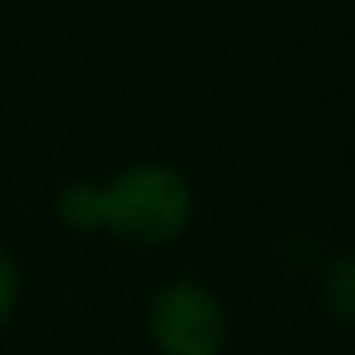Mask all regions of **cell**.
<instances>
[{
  "label": "cell",
  "instance_id": "cell-1",
  "mask_svg": "<svg viewBox=\"0 0 355 355\" xmlns=\"http://www.w3.org/2000/svg\"><path fill=\"white\" fill-rule=\"evenodd\" d=\"M195 191L180 168L164 161H134L111 180L96 184L100 233L134 248H161L187 230Z\"/></svg>",
  "mask_w": 355,
  "mask_h": 355
},
{
  "label": "cell",
  "instance_id": "cell-2",
  "mask_svg": "<svg viewBox=\"0 0 355 355\" xmlns=\"http://www.w3.org/2000/svg\"><path fill=\"white\" fill-rule=\"evenodd\" d=\"M146 332L161 355H222L230 344V313L210 286L172 279L149 298Z\"/></svg>",
  "mask_w": 355,
  "mask_h": 355
},
{
  "label": "cell",
  "instance_id": "cell-3",
  "mask_svg": "<svg viewBox=\"0 0 355 355\" xmlns=\"http://www.w3.org/2000/svg\"><path fill=\"white\" fill-rule=\"evenodd\" d=\"M54 214L69 233H100V218H96V180L65 184L58 191Z\"/></svg>",
  "mask_w": 355,
  "mask_h": 355
},
{
  "label": "cell",
  "instance_id": "cell-4",
  "mask_svg": "<svg viewBox=\"0 0 355 355\" xmlns=\"http://www.w3.org/2000/svg\"><path fill=\"white\" fill-rule=\"evenodd\" d=\"M321 302L336 321L355 324V252H344L340 260H332L321 283Z\"/></svg>",
  "mask_w": 355,
  "mask_h": 355
},
{
  "label": "cell",
  "instance_id": "cell-5",
  "mask_svg": "<svg viewBox=\"0 0 355 355\" xmlns=\"http://www.w3.org/2000/svg\"><path fill=\"white\" fill-rule=\"evenodd\" d=\"M19 298H24V271H19L16 256L0 245V329L12 324V317L19 309Z\"/></svg>",
  "mask_w": 355,
  "mask_h": 355
}]
</instances>
